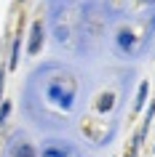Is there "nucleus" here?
Here are the masks:
<instances>
[{
  "instance_id": "f257e3e1",
  "label": "nucleus",
  "mask_w": 155,
  "mask_h": 157,
  "mask_svg": "<svg viewBox=\"0 0 155 157\" xmlns=\"http://www.w3.org/2000/svg\"><path fill=\"white\" fill-rule=\"evenodd\" d=\"M46 99L56 109H62V112H72L75 99H78V83H75V77L70 72L48 77L46 80Z\"/></svg>"
},
{
  "instance_id": "20e7f679",
  "label": "nucleus",
  "mask_w": 155,
  "mask_h": 157,
  "mask_svg": "<svg viewBox=\"0 0 155 157\" xmlns=\"http://www.w3.org/2000/svg\"><path fill=\"white\" fill-rule=\"evenodd\" d=\"M8 152H11V157H38V149L30 141H19V133L8 141Z\"/></svg>"
},
{
  "instance_id": "423d86ee",
  "label": "nucleus",
  "mask_w": 155,
  "mask_h": 157,
  "mask_svg": "<svg viewBox=\"0 0 155 157\" xmlns=\"http://www.w3.org/2000/svg\"><path fill=\"white\" fill-rule=\"evenodd\" d=\"M147 91H150V83H139L137 99H134V112H139V109L145 107V101H147Z\"/></svg>"
},
{
  "instance_id": "7ed1b4c3",
  "label": "nucleus",
  "mask_w": 155,
  "mask_h": 157,
  "mask_svg": "<svg viewBox=\"0 0 155 157\" xmlns=\"http://www.w3.org/2000/svg\"><path fill=\"white\" fill-rule=\"evenodd\" d=\"M43 43H46V24H43V19H35V21H32V29H30L27 53H30V56H38L40 48H43Z\"/></svg>"
},
{
  "instance_id": "39448f33",
  "label": "nucleus",
  "mask_w": 155,
  "mask_h": 157,
  "mask_svg": "<svg viewBox=\"0 0 155 157\" xmlns=\"http://www.w3.org/2000/svg\"><path fill=\"white\" fill-rule=\"evenodd\" d=\"M19 53H22V32L14 37L11 43V56H8V69H16L19 67Z\"/></svg>"
},
{
  "instance_id": "0eeeda50",
  "label": "nucleus",
  "mask_w": 155,
  "mask_h": 157,
  "mask_svg": "<svg viewBox=\"0 0 155 157\" xmlns=\"http://www.w3.org/2000/svg\"><path fill=\"white\" fill-rule=\"evenodd\" d=\"M8 115H11V101H3L0 104V125L8 120Z\"/></svg>"
},
{
  "instance_id": "f03ea898",
  "label": "nucleus",
  "mask_w": 155,
  "mask_h": 157,
  "mask_svg": "<svg viewBox=\"0 0 155 157\" xmlns=\"http://www.w3.org/2000/svg\"><path fill=\"white\" fill-rule=\"evenodd\" d=\"M38 155L40 157H80L78 155V147L64 141V139H46Z\"/></svg>"
},
{
  "instance_id": "1a4fd4ad",
  "label": "nucleus",
  "mask_w": 155,
  "mask_h": 157,
  "mask_svg": "<svg viewBox=\"0 0 155 157\" xmlns=\"http://www.w3.org/2000/svg\"><path fill=\"white\" fill-rule=\"evenodd\" d=\"M145 3H155V0H145Z\"/></svg>"
},
{
  "instance_id": "6e6552de",
  "label": "nucleus",
  "mask_w": 155,
  "mask_h": 157,
  "mask_svg": "<svg viewBox=\"0 0 155 157\" xmlns=\"http://www.w3.org/2000/svg\"><path fill=\"white\" fill-rule=\"evenodd\" d=\"M3 88H6V72L0 69V96H3Z\"/></svg>"
}]
</instances>
